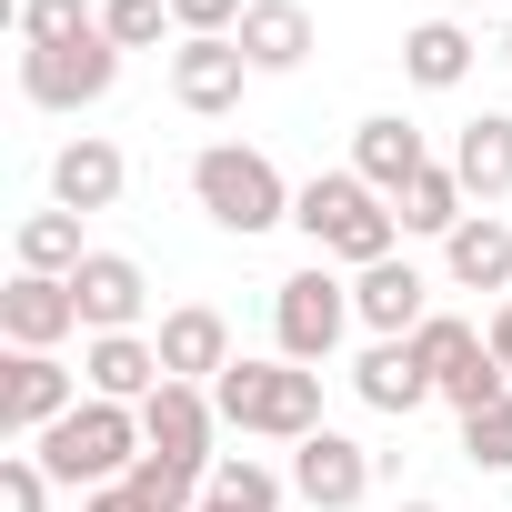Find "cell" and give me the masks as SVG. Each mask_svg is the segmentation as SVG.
Here are the masks:
<instances>
[{
  "mask_svg": "<svg viewBox=\"0 0 512 512\" xmlns=\"http://www.w3.org/2000/svg\"><path fill=\"white\" fill-rule=\"evenodd\" d=\"M191 201L231 231V241H251V231H272V221H292V181L262 161V151H251V141H211L201 161H191Z\"/></svg>",
  "mask_w": 512,
  "mask_h": 512,
  "instance_id": "277c9868",
  "label": "cell"
},
{
  "mask_svg": "<svg viewBox=\"0 0 512 512\" xmlns=\"http://www.w3.org/2000/svg\"><path fill=\"white\" fill-rule=\"evenodd\" d=\"M241 11H251V0H171L181 41H231V31H241Z\"/></svg>",
  "mask_w": 512,
  "mask_h": 512,
  "instance_id": "1f68e13d",
  "label": "cell"
},
{
  "mask_svg": "<svg viewBox=\"0 0 512 512\" xmlns=\"http://www.w3.org/2000/svg\"><path fill=\"white\" fill-rule=\"evenodd\" d=\"M51 472H41V452H0V512H51Z\"/></svg>",
  "mask_w": 512,
  "mask_h": 512,
  "instance_id": "4dcf8cb0",
  "label": "cell"
},
{
  "mask_svg": "<svg viewBox=\"0 0 512 512\" xmlns=\"http://www.w3.org/2000/svg\"><path fill=\"white\" fill-rule=\"evenodd\" d=\"M462 11H502V0H462Z\"/></svg>",
  "mask_w": 512,
  "mask_h": 512,
  "instance_id": "e575fe53",
  "label": "cell"
},
{
  "mask_svg": "<svg viewBox=\"0 0 512 512\" xmlns=\"http://www.w3.org/2000/svg\"><path fill=\"white\" fill-rule=\"evenodd\" d=\"M352 392H362V402H372V412H392V422H412V412H422V402H442V392H432V372H422V352H412V342H372V352H362V362H352Z\"/></svg>",
  "mask_w": 512,
  "mask_h": 512,
  "instance_id": "44dd1931",
  "label": "cell"
},
{
  "mask_svg": "<svg viewBox=\"0 0 512 512\" xmlns=\"http://www.w3.org/2000/svg\"><path fill=\"white\" fill-rule=\"evenodd\" d=\"M81 382H91L101 402H151L171 372H161V342H151V332H91V352H81Z\"/></svg>",
  "mask_w": 512,
  "mask_h": 512,
  "instance_id": "ac0fdd59",
  "label": "cell"
},
{
  "mask_svg": "<svg viewBox=\"0 0 512 512\" xmlns=\"http://www.w3.org/2000/svg\"><path fill=\"white\" fill-rule=\"evenodd\" d=\"M11 251H21V272H51V282H71V272L91 262V241H81V211H61V201H51V211H31Z\"/></svg>",
  "mask_w": 512,
  "mask_h": 512,
  "instance_id": "cb8c5ba5",
  "label": "cell"
},
{
  "mask_svg": "<svg viewBox=\"0 0 512 512\" xmlns=\"http://www.w3.org/2000/svg\"><path fill=\"white\" fill-rule=\"evenodd\" d=\"M151 342H161V372H171V382H201V392H211V382L241 362V352H231V322H221L211 302L161 312V332H151Z\"/></svg>",
  "mask_w": 512,
  "mask_h": 512,
  "instance_id": "2e32d148",
  "label": "cell"
},
{
  "mask_svg": "<svg viewBox=\"0 0 512 512\" xmlns=\"http://www.w3.org/2000/svg\"><path fill=\"white\" fill-rule=\"evenodd\" d=\"M21 51H71V41H91L101 31V11H91V0H21Z\"/></svg>",
  "mask_w": 512,
  "mask_h": 512,
  "instance_id": "4316f807",
  "label": "cell"
},
{
  "mask_svg": "<svg viewBox=\"0 0 512 512\" xmlns=\"http://www.w3.org/2000/svg\"><path fill=\"white\" fill-rule=\"evenodd\" d=\"M502 61H512V31H502Z\"/></svg>",
  "mask_w": 512,
  "mask_h": 512,
  "instance_id": "8d00e7d4",
  "label": "cell"
},
{
  "mask_svg": "<svg viewBox=\"0 0 512 512\" xmlns=\"http://www.w3.org/2000/svg\"><path fill=\"white\" fill-rule=\"evenodd\" d=\"M81 512H141V502H131L121 482H111V492H81Z\"/></svg>",
  "mask_w": 512,
  "mask_h": 512,
  "instance_id": "836d02e7",
  "label": "cell"
},
{
  "mask_svg": "<svg viewBox=\"0 0 512 512\" xmlns=\"http://www.w3.org/2000/svg\"><path fill=\"white\" fill-rule=\"evenodd\" d=\"M352 312H362L372 342H412L432 322V282L412 262H372V272H352Z\"/></svg>",
  "mask_w": 512,
  "mask_h": 512,
  "instance_id": "9a60e30c",
  "label": "cell"
},
{
  "mask_svg": "<svg viewBox=\"0 0 512 512\" xmlns=\"http://www.w3.org/2000/svg\"><path fill=\"white\" fill-rule=\"evenodd\" d=\"M81 372L61 362V352H11V362H0V432H11V442H41L61 412H81Z\"/></svg>",
  "mask_w": 512,
  "mask_h": 512,
  "instance_id": "52a82bcc",
  "label": "cell"
},
{
  "mask_svg": "<svg viewBox=\"0 0 512 512\" xmlns=\"http://www.w3.org/2000/svg\"><path fill=\"white\" fill-rule=\"evenodd\" d=\"M71 292H81V332H141V312H151V272L131 251H91Z\"/></svg>",
  "mask_w": 512,
  "mask_h": 512,
  "instance_id": "7c38bea8",
  "label": "cell"
},
{
  "mask_svg": "<svg viewBox=\"0 0 512 512\" xmlns=\"http://www.w3.org/2000/svg\"><path fill=\"white\" fill-rule=\"evenodd\" d=\"M121 492H131L141 512H201V492H211V482H201V472H181V462H161V452H141Z\"/></svg>",
  "mask_w": 512,
  "mask_h": 512,
  "instance_id": "83f0119b",
  "label": "cell"
},
{
  "mask_svg": "<svg viewBox=\"0 0 512 512\" xmlns=\"http://www.w3.org/2000/svg\"><path fill=\"white\" fill-rule=\"evenodd\" d=\"M0 332H11V352H61L81 332V292L51 282V272H21L11 292H0Z\"/></svg>",
  "mask_w": 512,
  "mask_h": 512,
  "instance_id": "4fadbf2b",
  "label": "cell"
},
{
  "mask_svg": "<svg viewBox=\"0 0 512 512\" xmlns=\"http://www.w3.org/2000/svg\"><path fill=\"white\" fill-rule=\"evenodd\" d=\"M241 81H262V71L241 61V41H181V51H171V101H181L191 121L241 111Z\"/></svg>",
  "mask_w": 512,
  "mask_h": 512,
  "instance_id": "8fae6325",
  "label": "cell"
},
{
  "mask_svg": "<svg viewBox=\"0 0 512 512\" xmlns=\"http://www.w3.org/2000/svg\"><path fill=\"white\" fill-rule=\"evenodd\" d=\"M121 181H131V161H121V141H101V131H81V141H61V161H51V201L61 211H111L121 201Z\"/></svg>",
  "mask_w": 512,
  "mask_h": 512,
  "instance_id": "e0dca14e",
  "label": "cell"
},
{
  "mask_svg": "<svg viewBox=\"0 0 512 512\" xmlns=\"http://www.w3.org/2000/svg\"><path fill=\"white\" fill-rule=\"evenodd\" d=\"M402 512H442V502H402Z\"/></svg>",
  "mask_w": 512,
  "mask_h": 512,
  "instance_id": "d590c367",
  "label": "cell"
},
{
  "mask_svg": "<svg viewBox=\"0 0 512 512\" xmlns=\"http://www.w3.org/2000/svg\"><path fill=\"white\" fill-rule=\"evenodd\" d=\"M452 181L492 211V201H512V111H472L462 131H452Z\"/></svg>",
  "mask_w": 512,
  "mask_h": 512,
  "instance_id": "ffe728a7",
  "label": "cell"
},
{
  "mask_svg": "<svg viewBox=\"0 0 512 512\" xmlns=\"http://www.w3.org/2000/svg\"><path fill=\"white\" fill-rule=\"evenodd\" d=\"M392 221H402V231H432V241H452V231L472 221V191L452 181V161H432V171H422V181L392 201Z\"/></svg>",
  "mask_w": 512,
  "mask_h": 512,
  "instance_id": "484cf974",
  "label": "cell"
},
{
  "mask_svg": "<svg viewBox=\"0 0 512 512\" xmlns=\"http://www.w3.org/2000/svg\"><path fill=\"white\" fill-rule=\"evenodd\" d=\"M282 492H292V472L251 462V452H221V462H211V492H201V512H282Z\"/></svg>",
  "mask_w": 512,
  "mask_h": 512,
  "instance_id": "d4e9b609",
  "label": "cell"
},
{
  "mask_svg": "<svg viewBox=\"0 0 512 512\" xmlns=\"http://www.w3.org/2000/svg\"><path fill=\"white\" fill-rule=\"evenodd\" d=\"M211 402H221V422L231 432H262V442H312L322 432V372H302V362H231L221 382H211Z\"/></svg>",
  "mask_w": 512,
  "mask_h": 512,
  "instance_id": "3957f363",
  "label": "cell"
},
{
  "mask_svg": "<svg viewBox=\"0 0 512 512\" xmlns=\"http://www.w3.org/2000/svg\"><path fill=\"white\" fill-rule=\"evenodd\" d=\"M352 322H362V312H352V282H342L332 262H302L292 282H272V342H282V362L322 372Z\"/></svg>",
  "mask_w": 512,
  "mask_h": 512,
  "instance_id": "5b68a950",
  "label": "cell"
},
{
  "mask_svg": "<svg viewBox=\"0 0 512 512\" xmlns=\"http://www.w3.org/2000/svg\"><path fill=\"white\" fill-rule=\"evenodd\" d=\"M472 61H482V51H472V31H462V21H422V31H402V71H412L422 91H462V81H472Z\"/></svg>",
  "mask_w": 512,
  "mask_h": 512,
  "instance_id": "603a6c76",
  "label": "cell"
},
{
  "mask_svg": "<svg viewBox=\"0 0 512 512\" xmlns=\"http://www.w3.org/2000/svg\"><path fill=\"white\" fill-rule=\"evenodd\" d=\"M442 272H452L462 292H512V231H502V211H472V221L442 241Z\"/></svg>",
  "mask_w": 512,
  "mask_h": 512,
  "instance_id": "7402d4cb",
  "label": "cell"
},
{
  "mask_svg": "<svg viewBox=\"0 0 512 512\" xmlns=\"http://www.w3.org/2000/svg\"><path fill=\"white\" fill-rule=\"evenodd\" d=\"M462 462L472 472H512V392L482 402V412H462Z\"/></svg>",
  "mask_w": 512,
  "mask_h": 512,
  "instance_id": "f1b7e54d",
  "label": "cell"
},
{
  "mask_svg": "<svg viewBox=\"0 0 512 512\" xmlns=\"http://www.w3.org/2000/svg\"><path fill=\"white\" fill-rule=\"evenodd\" d=\"M31 452H41V472H51L61 492H111V482H131V462L151 452V442H141V402L81 392V412H61Z\"/></svg>",
  "mask_w": 512,
  "mask_h": 512,
  "instance_id": "6da1fadb",
  "label": "cell"
},
{
  "mask_svg": "<svg viewBox=\"0 0 512 512\" xmlns=\"http://www.w3.org/2000/svg\"><path fill=\"white\" fill-rule=\"evenodd\" d=\"M211 432H221V402H211L201 382H161V392L141 402V442H151L161 462L201 472V482H211V462H221V452H211Z\"/></svg>",
  "mask_w": 512,
  "mask_h": 512,
  "instance_id": "9c48e42d",
  "label": "cell"
},
{
  "mask_svg": "<svg viewBox=\"0 0 512 512\" xmlns=\"http://www.w3.org/2000/svg\"><path fill=\"white\" fill-rule=\"evenodd\" d=\"M111 81H121L111 31H91L71 51H21V101H41V111H91V101H111Z\"/></svg>",
  "mask_w": 512,
  "mask_h": 512,
  "instance_id": "ba28073f",
  "label": "cell"
},
{
  "mask_svg": "<svg viewBox=\"0 0 512 512\" xmlns=\"http://www.w3.org/2000/svg\"><path fill=\"white\" fill-rule=\"evenodd\" d=\"M292 221L312 231V251H322V262H342V272L392 262V241H402L392 201H382L362 171H312V181H302V201H292Z\"/></svg>",
  "mask_w": 512,
  "mask_h": 512,
  "instance_id": "7a4b0ae2",
  "label": "cell"
},
{
  "mask_svg": "<svg viewBox=\"0 0 512 512\" xmlns=\"http://www.w3.org/2000/svg\"><path fill=\"white\" fill-rule=\"evenodd\" d=\"M101 31H111V51H161V31H181V21H171V0H101Z\"/></svg>",
  "mask_w": 512,
  "mask_h": 512,
  "instance_id": "f546056e",
  "label": "cell"
},
{
  "mask_svg": "<svg viewBox=\"0 0 512 512\" xmlns=\"http://www.w3.org/2000/svg\"><path fill=\"white\" fill-rule=\"evenodd\" d=\"M352 171H362L382 201H402V191L432 171V141H422V121H402V111H372V121L352 131Z\"/></svg>",
  "mask_w": 512,
  "mask_h": 512,
  "instance_id": "5bb4252c",
  "label": "cell"
},
{
  "mask_svg": "<svg viewBox=\"0 0 512 512\" xmlns=\"http://www.w3.org/2000/svg\"><path fill=\"white\" fill-rule=\"evenodd\" d=\"M482 342H492V362L512 372V302H492V322H482Z\"/></svg>",
  "mask_w": 512,
  "mask_h": 512,
  "instance_id": "d6a6232c",
  "label": "cell"
},
{
  "mask_svg": "<svg viewBox=\"0 0 512 512\" xmlns=\"http://www.w3.org/2000/svg\"><path fill=\"white\" fill-rule=\"evenodd\" d=\"M231 41H241V61L262 71V81H282V71L312 61V11H302V0H251Z\"/></svg>",
  "mask_w": 512,
  "mask_h": 512,
  "instance_id": "d6986e66",
  "label": "cell"
},
{
  "mask_svg": "<svg viewBox=\"0 0 512 512\" xmlns=\"http://www.w3.org/2000/svg\"><path fill=\"white\" fill-rule=\"evenodd\" d=\"M412 352H422V372H432V392H442L452 412H482V402L512 392V372L492 362V342H482L472 322H452V312H432V322L412 332Z\"/></svg>",
  "mask_w": 512,
  "mask_h": 512,
  "instance_id": "8992f818",
  "label": "cell"
},
{
  "mask_svg": "<svg viewBox=\"0 0 512 512\" xmlns=\"http://www.w3.org/2000/svg\"><path fill=\"white\" fill-rule=\"evenodd\" d=\"M372 472H382V462H372L352 432H332V422H322L312 442H292V492H302L312 512H352V502L372 492Z\"/></svg>",
  "mask_w": 512,
  "mask_h": 512,
  "instance_id": "30bf717a",
  "label": "cell"
}]
</instances>
